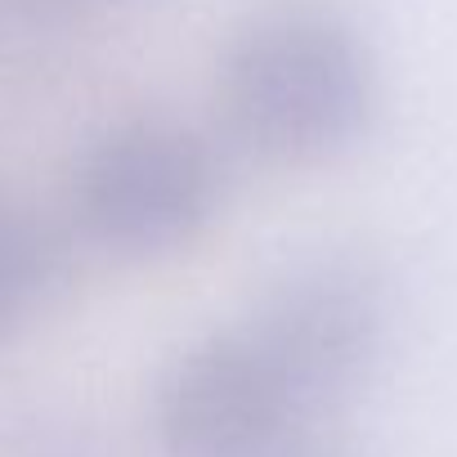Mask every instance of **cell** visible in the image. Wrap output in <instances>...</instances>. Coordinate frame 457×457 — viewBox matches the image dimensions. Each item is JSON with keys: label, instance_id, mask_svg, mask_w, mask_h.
I'll list each match as a JSON object with an SVG mask.
<instances>
[{"label": "cell", "instance_id": "obj_1", "mask_svg": "<svg viewBox=\"0 0 457 457\" xmlns=\"http://www.w3.org/2000/svg\"><path fill=\"white\" fill-rule=\"evenodd\" d=\"M224 117L256 153L314 162L345 148L372 112L377 72L359 32L310 5L252 19L220 63Z\"/></svg>", "mask_w": 457, "mask_h": 457}, {"label": "cell", "instance_id": "obj_2", "mask_svg": "<svg viewBox=\"0 0 457 457\" xmlns=\"http://www.w3.org/2000/svg\"><path fill=\"white\" fill-rule=\"evenodd\" d=\"M220 197L211 148L170 121H121L95 135L68 184L77 228L121 261H153L193 243Z\"/></svg>", "mask_w": 457, "mask_h": 457}, {"label": "cell", "instance_id": "obj_3", "mask_svg": "<svg viewBox=\"0 0 457 457\" xmlns=\"http://www.w3.org/2000/svg\"><path fill=\"white\" fill-rule=\"evenodd\" d=\"M243 332L305 408L350 390L368 372L381 350L386 301L359 261L305 256L256 292Z\"/></svg>", "mask_w": 457, "mask_h": 457}, {"label": "cell", "instance_id": "obj_4", "mask_svg": "<svg viewBox=\"0 0 457 457\" xmlns=\"http://www.w3.org/2000/svg\"><path fill=\"white\" fill-rule=\"evenodd\" d=\"M301 399L238 332L184 345L153 390V426L166 457H278Z\"/></svg>", "mask_w": 457, "mask_h": 457}, {"label": "cell", "instance_id": "obj_5", "mask_svg": "<svg viewBox=\"0 0 457 457\" xmlns=\"http://www.w3.org/2000/svg\"><path fill=\"white\" fill-rule=\"evenodd\" d=\"M72 283V243L46 215L14 211L0 238V310L5 323H28L46 314Z\"/></svg>", "mask_w": 457, "mask_h": 457}, {"label": "cell", "instance_id": "obj_6", "mask_svg": "<svg viewBox=\"0 0 457 457\" xmlns=\"http://www.w3.org/2000/svg\"><path fill=\"white\" fill-rule=\"evenodd\" d=\"M32 457H95L86 439H68V435H54V439H41L32 448Z\"/></svg>", "mask_w": 457, "mask_h": 457}, {"label": "cell", "instance_id": "obj_7", "mask_svg": "<svg viewBox=\"0 0 457 457\" xmlns=\"http://www.w3.org/2000/svg\"><path fill=\"white\" fill-rule=\"evenodd\" d=\"M278 457H337V453H319V448H296V444H292V448H283Z\"/></svg>", "mask_w": 457, "mask_h": 457}]
</instances>
